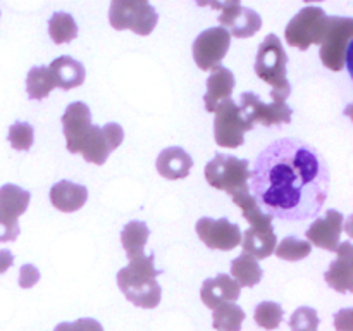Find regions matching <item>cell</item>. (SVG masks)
Wrapping results in <instances>:
<instances>
[{
    "label": "cell",
    "instance_id": "22",
    "mask_svg": "<svg viewBox=\"0 0 353 331\" xmlns=\"http://www.w3.org/2000/svg\"><path fill=\"white\" fill-rule=\"evenodd\" d=\"M241 241H243V254L250 255L255 261L268 259L269 255L274 254L278 245L274 231L255 230V228H248L245 234H241Z\"/></svg>",
    "mask_w": 353,
    "mask_h": 331
},
{
    "label": "cell",
    "instance_id": "4",
    "mask_svg": "<svg viewBox=\"0 0 353 331\" xmlns=\"http://www.w3.org/2000/svg\"><path fill=\"white\" fill-rule=\"evenodd\" d=\"M353 21L343 16H327L326 31L321 41V61L334 72L343 71L352 52Z\"/></svg>",
    "mask_w": 353,
    "mask_h": 331
},
{
    "label": "cell",
    "instance_id": "3",
    "mask_svg": "<svg viewBox=\"0 0 353 331\" xmlns=\"http://www.w3.org/2000/svg\"><path fill=\"white\" fill-rule=\"evenodd\" d=\"M288 55L281 40L276 34H268L261 43L255 57V72L262 81L271 85L272 100H285L292 93V85L286 78Z\"/></svg>",
    "mask_w": 353,
    "mask_h": 331
},
{
    "label": "cell",
    "instance_id": "5",
    "mask_svg": "<svg viewBox=\"0 0 353 331\" xmlns=\"http://www.w3.org/2000/svg\"><path fill=\"white\" fill-rule=\"evenodd\" d=\"M250 169L247 159H238L234 155L217 154L205 166V179L212 188L226 192L228 195H238L247 192Z\"/></svg>",
    "mask_w": 353,
    "mask_h": 331
},
{
    "label": "cell",
    "instance_id": "16",
    "mask_svg": "<svg viewBox=\"0 0 353 331\" xmlns=\"http://www.w3.org/2000/svg\"><path fill=\"white\" fill-rule=\"evenodd\" d=\"M338 254L336 261L331 262L330 269L324 274L327 285L340 293L353 290V248L350 241H343L334 250Z\"/></svg>",
    "mask_w": 353,
    "mask_h": 331
},
{
    "label": "cell",
    "instance_id": "18",
    "mask_svg": "<svg viewBox=\"0 0 353 331\" xmlns=\"http://www.w3.org/2000/svg\"><path fill=\"white\" fill-rule=\"evenodd\" d=\"M234 90V74L224 66H217L212 69V74L207 79V93L203 97L205 109L209 112H216L217 107L230 100Z\"/></svg>",
    "mask_w": 353,
    "mask_h": 331
},
{
    "label": "cell",
    "instance_id": "15",
    "mask_svg": "<svg viewBox=\"0 0 353 331\" xmlns=\"http://www.w3.org/2000/svg\"><path fill=\"white\" fill-rule=\"evenodd\" d=\"M345 217L343 214L334 209H327L326 216L319 217L310 224L307 230V238L310 245L324 248V250L334 252L340 245L341 231H343Z\"/></svg>",
    "mask_w": 353,
    "mask_h": 331
},
{
    "label": "cell",
    "instance_id": "21",
    "mask_svg": "<svg viewBox=\"0 0 353 331\" xmlns=\"http://www.w3.org/2000/svg\"><path fill=\"white\" fill-rule=\"evenodd\" d=\"M48 71L54 78L55 88L59 86L62 90H72L83 85L86 76L85 66L76 59L69 57V55H62V57L52 61V64L48 66Z\"/></svg>",
    "mask_w": 353,
    "mask_h": 331
},
{
    "label": "cell",
    "instance_id": "29",
    "mask_svg": "<svg viewBox=\"0 0 353 331\" xmlns=\"http://www.w3.org/2000/svg\"><path fill=\"white\" fill-rule=\"evenodd\" d=\"M48 34L54 43H69L78 37V24L68 12H55L48 21Z\"/></svg>",
    "mask_w": 353,
    "mask_h": 331
},
{
    "label": "cell",
    "instance_id": "1",
    "mask_svg": "<svg viewBox=\"0 0 353 331\" xmlns=\"http://www.w3.org/2000/svg\"><path fill=\"white\" fill-rule=\"evenodd\" d=\"M331 172L314 145L281 138L261 152L248 188L257 205L271 217L307 221L323 210L330 195Z\"/></svg>",
    "mask_w": 353,
    "mask_h": 331
},
{
    "label": "cell",
    "instance_id": "30",
    "mask_svg": "<svg viewBox=\"0 0 353 331\" xmlns=\"http://www.w3.org/2000/svg\"><path fill=\"white\" fill-rule=\"evenodd\" d=\"M312 252V245L307 240H299L295 237H286L279 245H276L274 254L283 261H302V259L309 257Z\"/></svg>",
    "mask_w": 353,
    "mask_h": 331
},
{
    "label": "cell",
    "instance_id": "12",
    "mask_svg": "<svg viewBox=\"0 0 353 331\" xmlns=\"http://www.w3.org/2000/svg\"><path fill=\"white\" fill-rule=\"evenodd\" d=\"M214 9H221L219 23L224 30L236 38H250L262 28V17L257 10L241 6L240 2L209 3Z\"/></svg>",
    "mask_w": 353,
    "mask_h": 331
},
{
    "label": "cell",
    "instance_id": "14",
    "mask_svg": "<svg viewBox=\"0 0 353 331\" xmlns=\"http://www.w3.org/2000/svg\"><path fill=\"white\" fill-rule=\"evenodd\" d=\"M90 128H92L90 107L83 102L69 103L62 116V130H64L65 145L71 154H79Z\"/></svg>",
    "mask_w": 353,
    "mask_h": 331
},
{
    "label": "cell",
    "instance_id": "33",
    "mask_svg": "<svg viewBox=\"0 0 353 331\" xmlns=\"http://www.w3.org/2000/svg\"><path fill=\"white\" fill-rule=\"evenodd\" d=\"M317 326H319V316L312 307H300L290 319L292 331H317Z\"/></svg>",
    "mask_w": 353,
    "mask_h": 331
},
{
    "label": "cell",
    "instance_id": "9",
    "mask_svg": "<svg viewBox=\"0 0 353 331\" xmlns=\"http://www.w3.org/2000/svg\"><path fill=\"white\" fill-rule=\"evenodd\" d=\"M214 119V138L219 147L238 148L243 145L245 133L254 128L241 117L238 103L233 99L224 100L216 109Z\"/></svg>",
    "mask_w": 353,
    "mask_h": 331
},
{
    "label": "cell",
    "instance_id": "19",
    "mask_svg": "<svg viewBox=\"0 0 353 331\" xmlns=\"http://www.w3.org/2000/svg\"><path fill=\"white\" fill-rule=\"evenodd\" d=\"M159 174L165 179H183L190 174L193 168V159L185 148L168 147L157 157Z\"/></svg>",
    "mask_w": 353,
    "mask_h": 331
},
{
    "label": "cell",
    "instance_id": "13",
    "mask_svg": "<svg viewBox=\"0 0 353 331\" xmlns=\"http://www.w3.org/2000/svg\"><path fill=\"white\" fill-rule=\"evenodd\" d=\"M196 234L210 250H233L241 243V230L230 219L200 217L196 221Z\"/></svg>",
    "mask_w": 353,
    "mask_h": 331
},
{
    "label": "cell",
    "instance_id": "32",
    "mask_svg": "<svg viewBox=\"0 0 353 331\" xmlns=\"http://www.w3.org/2000/svg\"><path fill=\"white\" fill-rule=\"evenodd\" d=\"M7 140H9L10 147H12L14 150H30L31 145H33V126L28 123L17 121V123H14L12 126L9 128V137H7Z\"/></svg>",
    "mask_w": 353,
    "mask_h": 331
},
{
    "label": "cell",
    "instance_id": "37",
    "mask_svg": "<svg viewBox=\"0 0 353 331\" xmlns=\"http://www.w3.org/2000/svg\"><path fill=\"white\" fill-rule=\"evenodd\" d=\"M334 326L338 331H352V310L345 309L334 314Z\"/></svg>",
    "mask_w": 353,
    "mask_h": 331
},
{
    "label": "cell",
    "instance_id": "31",
    "mask_svg": "<svg viewBox=\"0 0 353 331\" xmlns=\"http://www.w3.org/2000/svg\"><path fill=\"white\" fill-rule=\"evenodd\" d=\"M255 323L264 330H276L283 321V307L276 302H262L255 309Z\"/></svg>",
    "mask_w": 353,
    "mask_h": 331
},
{
    "label": "cell",
    "instance_id": "17",
    "mask_svg": "<svg viewBox=\"0 0 353 331\" xmlns=\"http://www.w3.org/2000/svg\"><path fill=\"white\" fill-rule=\"evenodd\" d=\"M241 295V286L230 278V274H217L203 281L200 290V299L209 309H217L221 303L236 302Z\"/></svg>",
    "mask_w": 353,
    "mask_h": 331
},
{
    "label": "cell",
    "instance_id": "24",
    "mask_svg": "<svg viewBox=\"0 0 353 331\" xmlns=\"http://www.w3.org/2000/svg\"><path fill=\"white\" fill-rule=\"evenodd\" d=\"M231 199H233V202L240 207L243 217L250 223V228L274 231V228H272V217L269 216V214H265L264 210L257 205V202H255L254 197H252L250 190L238 193V195H233Z\"/></svg>",
    "mask_w": 353,
    "mask_h": 331
},
{
    "label": "cell",
    "instance_id": "34",
    "mask_svg": "<svg viewBox=\"0 0 353 331\" xmlns=\"http://www.w3.org/2000/svg\"><path fill=\"white\" fill-rule=\"evenodd\" d=\"M19 223L14 217L7 216V214L0 212V243H6V241H16V238L19 237Z\"/></svg>",
    "mask_w": 353,
    "mask_h": 331
},
{
    "label": "cell",
    "instance_id": "26",
    "mask_svg": "<svg viewBox=\"0 0 353 331\" xmlns=\"http://www.w3.org/2000/svg\"><path fill=\"white\" fill-rule=\"evenodd\" d=\"M231 274H233V278H236L234 281L238 285L250 288V286H255L261 283L264 272H262L259 261H255L250 255L241 254L240 257H236L231 262Z\"/></svg>",
    "mask_w": 353,
    "mask_h": 331
},
{
    "label": "cell",
    "instance_id": "20",
    "mask_svg": "<svg viewBox=\"0 0 353 331\" xmlns=\"http://www.w3.org/2000/svg\"><path fill=\"white\" fill-rule=\"evenodd\" d=\"M88 200L86 186L72 181H59L50 188V202L61 212H76Z\"/></svg>",
    "mask_w": 353,
    "mask_h": 331
},
{
    "label": "cell",
    "instance_id": "2",
    "mask_svg": "<svg viewBox=\"0 0 353 331\" xmlns=\"http://www.w3.org/2000/svg\"><path fill=\"white\" fill-rule=\"evenodd\" d=\"M159 271L154 265V255H143L130 261L117 272V285L133 305L155 309L161 303L162 288L157 281Z\"/></svg>",
    "mask_w": 353,
    "mask_h": 331
},
{
    "label": "cell",
    "instance_id": "38",
    "mask_svg": "<svg viewBox=\"0 0 353 331\" xmlns=\"http://www.w3.org/2000/svg\"><path fill=\"white\" fill-rule=\"evenodd\" d=\"M12 262H14V255L10 254L9 250H0V274H3V272L12 265Z\"/></svg>",
    "mask_w": 353,
    "mask_h": 331
},
{
    "label": "cell",
    "instance_id": "35",
    "mask_svg": "<svg viewBox=\"0 0 353 331\" xmlns=\"http://www.w3.org/2000/svg\"><path fill=\"white\" fill-rule=\"evenodd\" d=\"M54 331H103L102 324L90 317H83V319L74 321V323H61L57 324Z\"/></svg>",
    "mask_w": 353,
    "mask_h": 331
},
{
    "label": "cell",
    "instance_id": "6",
    "mask_svg": "<svg viewBox=\"0 0 353 331\" xmlns=\"http://www.w3.org/2000/svg\"><path fill=\"white\" fill-rule=\"evenodd\" d=\"M109 21L114 30H131L133 33L147 37L157 26V10L141 0H116L110 3Z\"/></svg>",
    "mask_w": 353,
    "mask_h": 331
},
{
    "label": "cell",
    "instance_id": "25",
    "mask_svg": "<svg viewBox=\"0 0 353 331\" xmlns=\"http://www.w3.org/2000/svg\"><path fill=\"white\" fill-rule=\"evenodd\" d=\"M30 200L31 193L28 190L16 185H3L0 188V212L17 219L21 214L26 212Z\"/></svg>",
    "mask_w": 353,
    "mask_h": 331
},
{
    "label": "cell",
    "instance_id": "27",
    "mask_svg": "<svg viewBox=\"0 0 353 331\" xmlns=\"http://www.w3.org/2000/svg\"><path fill=\"white\" fill-rule=\"evenodd\" d=\"M55 88V81L52 78L48 66H34L30 69L26 78L28 97L33 100H41Z\"/></svg>",
    "mask_w": 353,
    "mask_h": 331
},
{
    "label": "cell",
    "instance_id": "11",
    "mask_svg": "<svg viewBox=\"0 0 353 331\" xmlns=\"http://www.w3.org/2000/svg\"><path fill=\"white\" fill-rule=\"evenodd\" d=\"M231 34L224 28H209L196 37L193 43V59L202 71H212L226 57Z\"/></svg>",
    "mask_w": 353,
    "mask_h": 331
},
{
    "label": "cell",
    "instance_id": "8",
    "mask_svg": "<svg viewBox=\"0 0 353 331\" xmlns=\"http://www.w3.org/2000/svg\"><path fill=\"white\" fill-rule=\"evenodd\" d=\"M241 117L250 124H264V126H276V124H288L292 121V107L285 100H271L269 103L262 102L259 95L252 92L241 93L240 97Z\"/></svg>",
    "mask_w": 353,
    "mask_h": 331
},
{
    "label": "cell",
    "instance_id": "10",
    "mask_svg": "<svg viewBox=\"0 0 353 331\" xmlns=\"http://www.w3.org/2000/svg\"><path fill=\"white\" fill-rule=\"evenodd\" d=\"M124 131L123 126L117 123H109L105 126H95L92 124L85 141L81 145L79 154L85 157L86 162L102 166L109 159V155L123 143Z\"/></svg>",
    "mask_w": 353,
    "mask_h": 331
},
{
    "label": "cell",
    "instance_id": "23",
    "mask_svg": "<svg viewBox=\"0 0 353 331\" xmlns=\"http://www.w3.org/2000/svg\"><path fill=\"white\" fill-rule=\"evenodd\" d=\"M148 234L150 230L147 228V224L141 223V221H131L126 226L123 228V233H121V243H123L124 250L130 261L134 259H140L145 255V245H147Z\"/></svg>",
    "mask_w": 353,
    "mask_h": 331
},
{
    "label": "cell",
    "instance_id": "36",
    "mask_svg": "<svg viewBox=\"0 0 353 331\" xmlns=\"http://www.w3.org/2000/svg\"><path fill=\"white\" fill-rule=\"evenodd\" d=\"M40 279V271L33 264H24L19 271V286L21 288H31Z\"/></svg>",
    "mask_w": 353,
    "mask_h": 331
},
{
    "label": "cell",
    "instance_id": "28",
    "mask_svg": "<svg viewBox=\"0 0 353 331\" xmlns=\"http://www.w3.org/2000/svg\"><path fill=\"white\" fill-rule=\"evenodd\" d=\"M245 321V312L240 305L233 302L221 303L214 309L212 326L217 331H240Z\"/></svg>",
    "mask_w": 353,
    "mask_h": 331
},
{
    "label": "cell",
    "instance_id": "7",
    "mask_svg": "<svg viewBox=\"0 0 353 331\" xmlns=\"http://www.w3.org/2000/svg\"><path fill=\"white\" fill-rule=\"evenodd\" d=\"M327 14L324 9L314 6H307L293 17L286 26L285 34L286 41L292 47L307 50L310 45L323 41L324 31H326Z\"/></svg>",
    "mask_w": 353,
    "mask_h": 331
}]
</instances>
